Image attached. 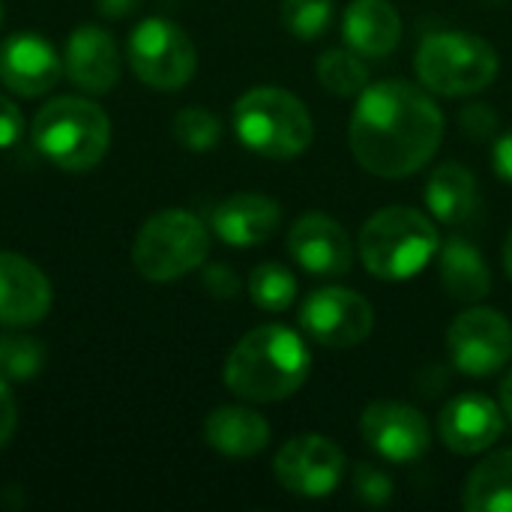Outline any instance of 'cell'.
Listing matches in <instances>:
<instances>
[{
	"label": "cell",
	"instance_id": "1",
	"mask_svg": "<svg viewBox=\"0 0 512 512\" xmlns=\"http://www.w3.org/2000/svg\"><path fill=\"white\" fill-rule=\"evenodd\" d=\"M441 141V108L423 87L405 78L369 84L348 123V144L357 165L384 180H405L426 168Z\"/></svg>",
	"mask_w": 512,
	"mask_h": 512
},
{
	"label": "cell",
	"instance_id": "2",
	"mask_svg": "<svg viewBox=\"0 0 512 512\" xmlns=\"http://www.w3.org/2000/svg\"><path fill=\"white\" fill-rule=\"evenodd\" d=\"M312 372V354L303 336L285 324L249 330L225 360V387L246 402L291 399Z\"/></svg>",
	"mask_w": 512,
	"mask_h": 512
},
{
	"label": "cell",
	"instance_id": "3",
	"mask_svg": "<svg viewBox=\"0 0 512 512\" xmlns=\"http://www.w3.org/2000/svg\"><path fill=\"white\" fill-rule=\"evenodd\" d=\"M441 249L435 222L405 204H393L366 219L357 252L363 267L381 282H405L432 264Z\"/></svg>",
	"mask_w": 512,
	"mask_h": 512
},
{
	"label": "cell",
	"instance_id": "4",
	"mask_svg": "<svg viewBox=\"0 0 512 512\" xmlns=\"http://www.w3.org/2000/svg\"><path fill=\"white\" fill-rule=\"evenodd\" d=\"M234 132L264 159H297L315 138V123L300 96L282 87H252L234 102Z\"/></svg>",
	"mask_w": 512,
	"mask_h": 512
},
{
	"label": "cell",
	"instance_id": "5",
	"mask_svg": "<svg viewBox=\"0 0 512 512\" xmlns=\"http://www.w3.org/2000/svg\"><path fill=\"white\" fill-rule=\"evenodd\" d=\"M33 144L57 168L81 174L105 159L111 147V120L90 99L60 96L39 108Z\"/></svg>",
	"mask_w": 512,
	"mask_h": 512
},
{
	"label": "cell",
	"instance_id": "6",
	"mask_svg": "<svg viewBox=\"0 0 512 512\" xmlns=\"http://www.w3.org/2000/svg\"><path fill=\"white\" fill-rule=\"evenodd\" d=\"M414 69L426 90L456 99L486 90L498 78L501 57L495 45L477 33L441 30L420 39Z\"/></svg>",
	"mask_w": 512,
	"mask_h": 512
},
{
	"label": "cell",
	"instance_id": "7",
	"mask_svg": "<svg viewBox=\"0 0 512 512\" xmlns=\"http://www.w3.org/2000/svg\"><path fill=\"white\" fill-rule=\"evenodd\" d=\"M210 252L207 225L189 210H162L150 216L132 246L135 270L150 282H174L198 270Z\"/></svg>",
	"mask_w": 512,
	"mask_h": 512
},
{
	"label": "cell",
	"instance_id": "8",
	"mask_svg": "<svg viewBox=\"0 0 512 512\" xmlns=\"http://www.w3.org/2000/svg\"><path fill=\"white\" fill-rule=\"evenodd\" d=\"M129 63L147 87L171 93L192 81L198 54L180 24L168 18H144L129 36Z\"/></svg>",
	"mask_w": 512,
	"mask_h": 512
},
{
	"label": "cell",
	"instance_id": "9",
	"mask_svg": "<svg viewBox=\"0 0 512 512\" xmlns=\"http://www.w3.org/2000/svg\"><path fill=\"white\" fill-rule=\"evenodd\" d=\"M300 327L303 333L330 351H348L363 345L375 330V309L372 303L342 285H327L312 291L300 306Z\"/></svg>",
	"mask_w": 512,
	"mask_h": 512
},
{
	"label": "cell",
	"instance_id": "10",
	"mask_svg": "<svg viewBox=\"0 0 512 512\" xmlns=\"http://www.w3.org/2000/svg\"><path fill=\"white\" fill-rule=\"evenodd\" d=\"M447 351L459 372L489 378L507 369L512 360V324L498 309L471 306L453 318L447 330Z\"/></svg>",
	"mask_w": 512,
	"mask_h": 512
},
{
	"label": "cell",
	"instance_id": "11",
	"mask_svg": "<svg viewBox=\"0 0 512 512\" xmlns=\"http://www.w3.org/2000/svg\"><path fill=\"white\" fill-rule=\"evenodd\" d=\"M345 453L327 435H297L285 441L273 459L279 486L297 498H327L345 477Z\"/></svg>",
	"mask_w": 512,
	"mask_h": 512
},
{
	"label": "cell",
	"instance_id": "12",
	"mask_svg": "<svg viewBox=\"0 0 512 512\" xmlns=\"http://www.w3.org/2000/svg\"><path fill=\"white\" fill-rule=\"evenodd\" d=\"M363 441L393 465H411L423 459L432 447V429L423 411L405 402H372L360 417Z\"/></svg>",
	"mask_w": 512,
	"mask_h": 512
},
{
	"label": "cell",
	"instance_id": "13",
	"mask_svg": "<svg viewBox=\"0 0 512 512\" xmlns=\"http://www.w3.org/2000/svg\"><path fill=\"white\" fill-rule=\"evenodd\" d=\"M288 252L297 267L309 276L339 279L351 273L357 246L342 222L327 213H303L288 231Z\"/></svg>",
	"mask_w": 512,
	"mask_h": 512
},
{
	"label": "cell",
	"instance_id": "14",
	"mask_svg": "<svg viewBox=\"0 0 512 512\" xmlns=\"http://www.w3.org/2000/svg\"><path fill=\"white\" fill-rule=\"evenodd\" d=\"M507 429L504 408L483 393L453 396L438 417V435L456 456H480L501 441Z\"/></svg>",
	"mask_w": 512,
	"mask_h": 512
},
{
	"label": "cell",
	"instance_id": "15",
	"mask_svg": "<svg viewBox=\"0 0 512 512\" xmlns=\"http://www.w3.org/2000/svg\"><path fill=\"white\" fill-rule=\"evenodd\" d=\"M63 75V60L48 39L39 33H12L0 45V81L24 96L36 99L57 87Z\"/></svg>",
	"mask_w": 512,
	"mask_h": 512
},
{
	"label": "cell",
	"instance_id": "16",
	"mask_svg": "<svg viewBox=\"0 0 512 512\" xmlns=\"http://www.w3.org/2000/svg\"><path fill=\"white\" fill-rule=\"evenodd\" d=\"M51 309V282L27 258L0 252V324L33 327Z\"/></svg>",
	"mask_w": 512,
	"mask_h": 512
},
{
	"label": "cell",
	"instance_id": "17",
	"mask_svg": "<svg viewBox=\"0 0 512 512\" xmlns=\"http://www.w3.org/2000/svg\"><path fill=\"white\" fill-rule=\"evenodd\" d=\"M210 225L228 246L246 249L267 243L282 225V207L276 198L261 192H237L216 204Z\"/></svg>",
	"mask_w": 512,
	"mask_h": 512
},
{
	"label": "cell",
	"instance_id": "18",
	"mask_svg": "<svg viewBox=\"0 0 512 512\" xmlns=\"http://www.w3.org/2000/svg\"><path fill=\"white\" fill-rule=\"evenodd\" d=\"M66 72L84 93H108L120 78V51L105 27L81 24L66 42Z\"/></svg>",
	"mask_w": 512,
	"mask_h": 512
},
{
	"label": "cell",
	"instance_id": "19",
	"mask_svg": "<svg viewBox=\"0 0 512 512\" xmlns=\"http://www.w3.org/2000/svg\"><path fill=\"white\" fill-rule=\"evenodd\" d=\"M342 36L351 51L381 60L396 51L402 39V18L390 0H351L342 15Z\"/></svg>",
	"mask_w": 512,
	"mask_h": 512
},
{
	"label": "cell",
	"instance_id": "20",
	"mask_svg": "<svg viewBox=\"0 0 512 512\" xmlns=\"http://www.w3.org/2000/svg\"><path fill=\"white\" fill-rule=\"evenodd\" d=\"M204 441L228 459H249L270 444V423L252 408L222 405L204 420Z\"/></svg>",
	"mask_w": 512,
	"mask_h": 512
},
{
	"label": "cell",
	"instance_id": "21",
	"mask_svg": "<svg viewBox=\"0 0 512 512\" xmlns=\"http://www.w3.org/2000/svg\"><path fill=\"white\" fill-rule=\"evenodd\" d=\"M438 279L459 303H480L492 291V270L480 249L465 237H450L438 249Z\"/></svg>",
	"mask_w": 512,
	"mask_h": 512
},
{
	"label": "cell",
	"instance_id": "22",
	"mask_svg": "<svg viewBox=\"0 0 512 512\" xmlns=\"http://www.w3.org/2000/svg\"><path fill=\"white\" fill-rule=\"evenodd\" d=\"M426 207L444 225H462L477 210V180L459 162H444L426 183Z\"/></svg>",
	"mask_w": 512,
	"mask_h": 512
},
{
	"label": "cell",
	"instance_id": "23",
	"mask_svg": "<svg viewBox=\"0 0 512 512\" xmlns=\"http://www.w3.org/2000/svg\"><path fill=\"white\" fill-rule=\"evenodd\" d=\"M462 507L468 512H512V450L489 453L465 480Z\"/></svg>",
	"mask_w": 512,
	"mask_h": 512
},
{
	"label": "cell",
	"instance_id": "24",
	"mask_svg": "<svg viewBox=\"0 0 512 512\" xmlns=\"http://www.w3.org/2000/svg\"><path fill=\"white\" fill-rule=\"evenodd\" d=\"M315 75L333 96H360L369 87V66L351 48H327L315 63Z\"/></svg>",
	"mask_w": 512,
	"mask_h": 512
},
{
	"label": "cell",
	"instance_id": "25",
	"mask_svg": "<svg viewBox=\"0 0 512 512\" xmlns=\"http://www.w3.org/2000/svg\"><path fill=\"white\" fill-rule=\"evenodd\" d=\"M297 276L276 261H264L249 276V297L264 312H285L297 300Z\"/></svg>",
	"mask_w": 512,
	"mask_h": 512
},
{
	"label": "cell",
	"instance_id": "26",
	"mask_svg": "<svg viewBox=\"0 0 512 512\" xmlns=\"http://www.w3.org/2000/svg\"><path fill=\"white\" fill-rule=\"evenodd\" d=\"M48 351L39 339L0 333V375L6 381H30L45 369Z\"/></svg>",
	"mask_w": 512,
	"mask_h": 512
},
{
	"label": "cell",
	"instance_id": "27",
	"mask_svg": "<svg viewBox=\"0 0 512 512\" xmlns=\"http://www.w3.org/2000/svg\"><path fill=\"white\" fill-rule=\"evenodd\" d=\"M336 3L333 0H282V24L291 36L312 42L321 39L333 21Z\"/></svg>",
	"mask_w": 512,
	"mask_h": 512
},
{
	"label": "cell",
	"instance_id": "28",
	"mask_svg": "<svg viewBox=\"0 0 512 512\" xmlns=\"http://www.w3.org/2000/svg\"><path fill=\"white\" fill-rule=\"evenodd\" d=\"M174 138L186 147V150H195V153H204L210 147L219 144L222 138V123L213 111L207 108H198V105H189L183 111L174 114Z\"/></svg>",
	"mask_w": 512,
	"mask_h": 512
},
{
	"label": "cell",
	"instance_id": "29",
	"mask_svg": "<svg viewBox=\"0 0 512 512\" xmlns=\"http://www.w3.org/2000/svg\"><path fill=\"white\" fill-rule=\"evenodd\" d=\"M351 483H354V495L369 504V507H384L390 504L393 498V480L387 471H381L375 462H357L354 465V474H351Z\"/></svg>",
	"mask_w": 512,
	"mask_h": 512
},
{
	"label": "cell",
	"instance_id": "30",
	"mask_svg": "<svg viewBox=\"0 0 512 512\" xmlns=\"http://www.w3.org/2000/svg\"><path fill=\"white\" fill-rule=\"evenodd\" d=\"M459 129L471 141H492L501 129V114L486 102H471L459 111Z\"/></svg>",
	"mask_w": 512,
	"mask_h": 512
},
{
	"label": "cell",
	"instance_id": "31",
	"mask_svg": "<svg viewBox=\"0 0 512 512\" xmlns=\"http://www.w3.org/2000/svg\"><path fill=\"white\" fill-rule=\"evenodd\" d=\"M204 288L216 297V300H234L240 294V279L231 267L225 264H210L204 267Z\"/></svg>",
	"mask_w": 512,
	"mask_h": 512
},
{
	"label": "cell",
	"instance_id": "32",
	"mask_svg": "<svg viewBox=\"0 0 512 512\" xmlns=\"http://www.w3.org/2000/svg\"><path fill=\"white\" fill-rule=\"evenodd\" d=\"M15 429H18V402L12 396L6 378L0 375V450L12 441Z\"/></svg>",
	"mask_w": 512,
	"mask_h": 512
},
{
	"label": "cell",
	"instance_id": "33",
	"mask_svg": "<svg viewBox=\"0 0 512 512\" xmlns=\"http://www.w3.org/2000/svg\"><path fill=\"white\" fill-rule=\"evenodd\" d=\"M21 129H24V117H21L18 105L12 99L0 96V147L15 144Z\"/></svg>",
	"mask_w": 512,
	"mask_h": 512
},
{
	"label": "cell",
	"instance_id": "34",
	"mask_svg": "<svg viewBox=\"0 0 512 512\" xmlns=\"http://www.w3.org/2000/svg\"><path fill=\"white\" fill-rule=\"evenodd\" d=\"M447 366H426L420 375H417V387L423 390V396H435L438 390H444L447 387Z\"/></svg>",
	"mask_w": 512,
	"mask_h": 512
},
{
	"label": "cell",
	"instance_id": "35",
	"mask_svg": "<svg viewBox=\"0 0 512 512\" xmlns=\"http://www.w3.org/2000/svg\"><path fill=\"white\" fill-rule=\"evenodd\" d=\"M495 171L501 180L512 183V129L504 132L495 144Z\"/></svg>",
	"mask_w": 512,
	"mask_h": 512
},
{
	"label": "cell",
	"instance_id": "36",
	"mask_svg": "<svg viewBox=\"0 0 512 512\" xmlns=\"http://www.w3.org/2000/svg\"><path fill=\"white\" fill-rule=\"evenodd\" d=\"M141 3H144V0H96V6H99V12H102L105 18H126V15H132Z\"/></svg>",
	"mask_w": 512,
	"mask_h": 512
},
{
	"label": "cell",
	"instance_id": "37",
	"mask_svg": "<svg viewBox=\"0 0 512 512\" xmlns=\"http://www.w3.org/2000/svg\"><path fill=\"white\" fill-rule=\"evenodd\" d=\"M501 408H504L507 420L512 423V372L501 381Z\"/></svg>",
	"mask_w": 512,
	"mask_h": 512
},
{
	"label": "cell",
	"instance_id": "38",
	"mask_svg": "<svg viewBox=\"0 0 512 512\" xmlns=\"http://www.w3.org/2000/svg\"><path fill=\"white\" fill-rule=\"evenodd\" d=\"M504 270H507V276L512 279V228L510 234H507V240H504Z\"/></svg>",
	"mask_w": 512,
	"mask_h": 512
},
{
	"label": "cell",
	"instance_id": "39",
	"mask_svg": "<svg viewBox=\"0 0 512 512\" xmlns=\"http://www.w3.org/2000/svg\"><path fill=\"white\" fill-rule=\"evenodd\" d=\"M0 21H3V3H0Z\"/></svg>",
	"mask_w": 512,
	"mask_h": 512
}]
</instances>
